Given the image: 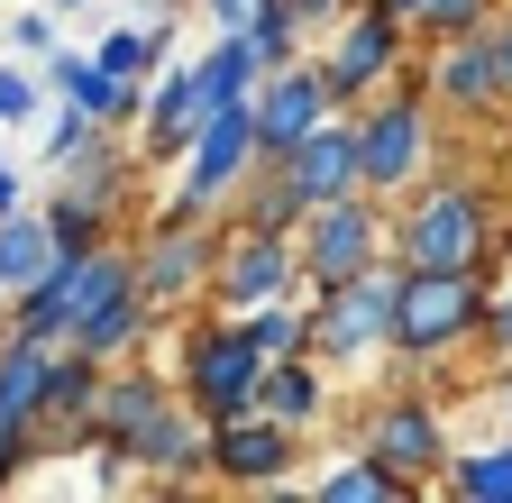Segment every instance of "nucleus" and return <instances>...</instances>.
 Returning <instances> with one entry per match:
<instances>
[{
	"mask_svg": "<svg viewBox=\"0 0 512 503\" xmlns=\"http://www.w3.org/2000/svg\"><path fill=\"white\" fill-rule=\"evenodd\" d=\"M485 266H403V311H394V366L421 375L439 357L485 348Z\"/></svg>",
	"mask_w": 512,
	"mask_h": 503,
	"instance_id": "1",
	"label": "nucleus"
},
{
	"mask_svg": "<svg viewBox=\"0 0 512 503\" xmlns=\"http://www.w3.org/2000/svg\"><path fill=\"white\" fill-rule=\"evenodd\" d=\"M357 156H366V193H384V202H403L412 183L430 174L439 119H430V65H421V46H412V65L357 110Z\"/></svg>",
	"mask_w": 512,
	"mask_h": 503,
	"instance_id": "2",
	"label": "nucleus"
},
{
	"mask_svg": "<svg viewBox=\"0 0 512 503\" xmlns=\"http://www.w3.org/2000/svg\"><path fill=\"white\" fill-rule=\"evenodd\" d=\"M394 257L403 266H503L494 257V211L476 183H412L394 211Z\"/></svg>",
	"mask_w": 512,
	"mask_h": 503,
	"instance_id": "3",
	"label": "nucleus"
},
{
	"mask_svg": "<svg viewBox=\"0 0 512 503\" xmlns=\"http://www.w3.org/2000/svg\"><path fill=\"white\" fill-rule=\"evenodd\" d=\"M256 385H266V348L247 339V321H238V311H211V321H192V330H183L174 394L202 412V421L256 412Z\"/></svg>",
	"mask_w": 512,
	"mask_h": 503,
	"instance_id": "4",
	"label": "nucleus"
},
{
	"mask_svg": "<svg viewBox=\"0 0 512 503\" xmlns=\"http://www.w3.org/2000/svg\"><path fill=\"white\" fill-rule=\"evenodd\" d=\"M412 46H421V37H412V19L394 10V0H357V10L330 28V46H320L311 65H320V83H330L339 110H366L384 83L412 65Z\"/></svg>",
	"mask_w": 512,
	"mask_h": 503,
	"instance_id": "5",
	"label": "nucleus"
},
{
	"mask_svg": "<svg viewBox=\"0 0 512 503\" xmlns=\"http://www.w3.org/2000/svg\"><path fill=\"white\" fill-rule=\"evenodd\" d=\"M320 311V357L330 366H366V357H394V311H403V257H375L366 275L311 293Z\"/></svg>",
	"mask_w": 512,
	"mask_h": 503,
	"instance_id": "6",
	"label": "nucleus"
},
{
	"mask_svg": "<svg viewBox=\"0 0 512 503\" xmlns=\"http://www.w3.org/2000/svg\"><path fill=\"white\" fill-rule=\"evenodd\" d=\"M375 257H394V211L384 193H339L302 220V293H330L348 275H366Z\"/></svg>",
	"mask_w": 512,
	"mask_h": 503,
	"instance_id": "7",
	"label": "nucleus"
},
{
	"mask_svg": "<svg viewBox=\"0 0 512 503\" xmlns=\"http://www.w3.org/2000/svg\"><path fill=\"white\" fill-rule=\"evenodd\" d=\"M357 449L366 458H384L403 476V494L421 503V494H439V476H448V458H458V439H448V421H439V403L430 394H384L375 412H366V430H357Z\"/></svg>",
	"mask_w": 512,
	"mask_h": 503,
	"instance_id": "8",
	"label": "nucleus"
},
{
	"mask_svg": "<svg viewBox=\"0 0 512 503\" xmlns=\"http://www.w3.org/2000/svg\"><path fill=\"white\" fill-rule=\"evenodd\" d=\"M302 439H311V430L275 421L266 403L211 421V485H229V494H284L293 467H302Z\"/></svg>",
	"mask_w": 512,
	"mask_h": 503,
	"instance_id": "9",
	"label": "nucleus"
},
{
	"mask_svg": "<svg viewBox=\"0 0 512 503\" xmlns=\"http://www.w3.org/2000/svg\"><path fill=\"white\" fill-rule=\"evenodd\" d=\"M220 238H229V220H147V238H138V284H147V302L156 311L211 302Z\"/></svg>",
	"mask_w": 512,
	"mask_h": 503,
	"instance_id": "10",
	"label": "nucleus"
},
{
	"mask_svg": "<svg viewBox=\"0 0 512 503\" xmlns=\"http://www.w3.org/2000/svg\"><path fill=\"white\" fill-rule=\"evenodd\" d=\"M275 293H302V229H247V220H229L220 275H211V311H247V302H275Z\"/></svg>",
	"mask_w": 512,
	"mask_h": 503,
	"instance_id": "11",
	"label": "nucleus"
},
{
	"mask_svg": "<svg viewBox=\"0 0 512 503\" xmlns=\"http://www.w3.org/2000/svg\"><path fill=\"white\" fill-rule=\"evenodd\" d=\"M256 101H220L211 119H202V138L183 147V193L192 202H211V211H229L238 202V183L256 174Z\"/></svg>",
	"mask_w": 512,
	"mask_h": 503,
	"instance_id": "12",
	"label": "nucleus"
},
{
	"mask_svg": "<svg viewBox=\"0 0 512 503\" xmlns=\"http://www.w3.org/2000/svg\"><path fill=\"white\" fill-rule=\"evenodd\" d=\"M183 394H174V375L165 366H110V385H101V412H92V449H101V467H128V449H138V430L147 421H165Z\"/></svg>",
	"mask_w": 512,
	"mask_h": 503,
	"instance_id": "13",
	"label": "nucleus"
},
{
	"mask_svg": "<svg viewBox=\"0 0 512 503\" xmlns=\"http://www.w3.org/2000/svg\"><path fill=\"white\" fill-rule=\"evenodd\" d=\"M421 65H430V101H439V110H458V119H494V110H512L503 65H494V28L448 37V46H421Z\"/></svg>",
	"mask_w": 512,
	"mask_h": 503,
	"instance_id": "14",
	"label": "nucleus"
},
{
	"mask_svg": "<svg viewBox=\"0 0 512 503\" xmlns=\"http://www.w3.org/2000/svg\"><path fill=\"white\" fill-rule=\"evenodd\" d=\"M330 110L339 101H330V83H320V65L293 55V65H275L266 83H256V147H266V156H293Z\"/></svg>",
	"mask_w": 512,
	"mask_h": 503,
	"instance_id": "15",
	"label": "nucleus"
},
{
	"mask_svg": "<svg viewBox=\"0 0 512 503\" xmlns=\"http://www.w3.org/2000/svg\"><path fill=\"white\" fill-rule=\"evenodd\" d=\"M202 119H211L202 74H192V65H165V74L147 83V110H138V156H147V165H183V147L202 138Z\"/></svg>",
	"mask_w": 512,
	"mask_h": 503,
	"instance_id": "16",
	"label": "nucleus"
},
{
	"mask_svg": "<svg viewBox=\"0 0 512 503\" xmlns=\"http://www.w3.org/2000/svg\"><path fill=\"white\" fill-rule=\"evenodd\" d=\"M128 467H138L147 485H211V421L192 412V403H174L165 421H147L138 430V449H128Z\"/></svg>",
	"mask_w": 512,
	"mask_h": 503,
	"instance_id": "17",
	"label": "nucleus"
},
{
	"mask_svg": "<svg viewBox=\"0 0 512 503\" xmlns=\"http://www.w3.org/2000/svg\"><path fill=\"white\" fill-rule=\"evenodd\" d=\"M46 92L83 101L101 129H138V110H147V83H138V74H110L101 55H83V46H55V55H46Z\"/></svg>",
	"mask_w": 512,
	"mask_h": 503,
	"instance_id": "18",
	"label": "nucleus"
},
{
	"mask_svg": "<svg viewBox=\"0 0 512 503\" xmlns=\"http://www.w3.org/2000/svg\"><path fill=\"white\" fill-rule=\"evenodd\" d=\"M83 293H92V257H55L28 293H10V321H0V330L64 348V339H74V321H83Z\"/></svg>",
	"mask_w": 512,
	"mask_h": 503,
	"instance_id": "19",
	"label": "nucleus"
},
{
	"mask_svg": "<svg viewBox=\"0 0 512 503\" xmlns=\"http://www.w3.org/2000/svg\"><path fill=\"white\" fill-rule=\"evenodd\" d=\"M293 174H302V193H311V211L320 202H339V193H366V156H357V110H330L320 129L284 156Z\"/></svg>",
	"mask_w": 512,
	"mask_h": 503,
	"instance_id": "20",
	"label": "nucleus"
},
{
	"mask_svg": "<svg viewBox=\"0 0 512 503\" xmlns=\"http://www.w3.org/2000/svg\"><path fill=\"white\" fill-rule=\"evenodd\" d=\"M256 403H266L275 421L293 430H320L330 421V357L302 348V357H266V385H256Z\"/></svg>",
	"mask_w": 512,
	"mask_h": 503,
	"instance_id": "21",
	"label": "nucleus"
},
{
	"mask_svg": "<svg viewBox=\"0 0 512 503\" xmlns=\"http://www.w3.org/2000/svg\"><path fill=\"white\" fill-rule=\"evenodd\" d=\"M229 220H247V229H302V220H311V193H302V174H293L284 156H256V174L238 183Z\"/></svg>",
	"mask_w": 512,
	"mask_h": 503,
	"instance_id": "22",
	"label": "nucleus"
},
{
	"mask_svg": "<svg viewBox=\"0 0 512 503\" xmlns=\"http://www.w3.org/2000/svg\"><path fill=\"white\" fill-rule=\"evenodd\" d=\"M192 74H202V101H256V83H266V55H256L247 28H211V46L192 55Z\"/></svg>",
	"mask_w": 512,
	"mask_h": 503,
	"instance_id": "23",
	"label": "nucleus"
},
{
	"mask_svg": "<svg viewBox=\"0 0 512 503\" xmlns=\"http://www.w3.org/2000/svg\"><path fill=\"white\" fill-rule=\"evenodd\" d=\"M55 257H64V247H55L46 211H0V302H10V293H28Z\"/></svg>",
	"mask_w": 512,
	"mask_h": 503,
	"instance_id": "24",
	"label": "nucleus"
},
{
	"mask_svg": "<svg viewBox=\"0 0 512 503\" xmlns=\"http://www.w3.org/2000/svg\"><path fill=\"white\" fill-rule=\"evenodd\" d=\"M238 321H247V339L266 348V357H302V348H320V311H311V293H275V302H247Z\"/></svg>",
	"mask_w": 512,
	"mask_h": 503,
	"instance_id": "25",
	"label": "nucleus"
},
{
	"mask_svg": "<svg viewBox=\"0 0 512 503\" xmlns=\"http://www.w3.org/2000/svg\"><path fill=\"white\" fill-rule=\"evenodd\" d=\"M439 494H458V503H512V430L485 439V449H458L439 476Z\"/></svg>",
	"mask_w": 512,
	"mask_h": 503,
	"instance_id": "26",
	"label": "nucleus"
},
{
	"mask_svg": "<svg viewBox=\"0 0 512 503\" xmlns=\"http://www.w3.org/2000/svg\"><path fill=\"white\" fill-rule=\"evenodd\" d=\"M46 229H55L64 257H92V247H110L119 211H110V202H92V193H55V202H46Z\"/></svg>",
	"mask_w": 512,
	"mask_h": 503,
	"instance_id": "27",
	"label": "nucleus"
},
{
	"mask_svg": "<svg viewBox=\"0 0 512 503\" xmlns=\"http://www.w3.org/2000/svg\"><path fill=\"white\" fill-rule=\"evenodd\" d=\"M311 494H320V503H412L403 476L384 467V458H366V449H357L348 467H330V476H311Z\"/></svg>",
	"mask_w": 512,
	"mask_h": 503,
	"instance_id": "28",
	"label": "nucleus"
},
{
	"mask_svg": "<svg viewBox=\"0 0 512 503\" xmlns=\"http://www.w3.org/2000/svg\"><path fill=\"white\" fill-rule=\"evenodd\" d=\"M476 28H494V0H421V10H412V37H421V46L476 37Z\"/></svg>",
	"mask_w": 512,
	"mask_h": 503,
	"instance_id": "29",
	"label": "nucleus"
},
{
	"mask_svg": "<svg viewBox=\"0 0 512 503\" xmlns=\"http://www.w3.org/2000/svg\"><path fill=\"white\" fill-rule=\"evenodd\" d=\"M92 138H101V119H92L83 101H64V110L46 119V165H74V156H83Z\"/></svg>",
	"mask_w": 512,
	"mask_h": 503,
	"instance_id": "30",
	"label": "nucleus"
},
{
	"mask_svg": "<svg viewBox=\"0 0 512 503\" xmlns=\"http://www.w3.org/2000/svg\"><path fill=\"white\" fill-rule=\"evenodd\" d=\"M37 101H46V74H19V65H0V129L37 119Z\"/></svg>",
	"mask_w": 512,
	"mask_h": 503,
	"instance_id": "31",
	"label": "nucleus"
},
{
	"mask_svg": "<svg viewBox=\"0 0 512 503\" xmlns=\"http://www.w3.org/2000/svg\"><path fill=\"white\" fill-rule=\"evenodd\" d=\"M10 46H19V55H55V0H37V10L10 19Z\"/></svg>",
	"mask_w": 512,
	"mask_h": 503,
	"instance_id": "32",
	"label": "nucleus"
},
{
	"mask_svg": "<svg viewBox=\"0 0 512 503\" xmlns=\"http://www.w3.org/2000/svg\"><path fill=\"white\" fill-rule=\"evenodd\" d=\"M485 348H494V357L512 366V275H503V293L485 302Z\"/></svg>",
	"mask_w": 512,
	"mask_h": 503,
	"instance_id": "33",
	"label": "nucleus"
},
{
	"mask_svg": "<svg viewBox=\"0 0 512 503\" xmlns=\"http://www.w3.org/2000/svg\"><path fill=\"white\" fill-rule=\"evenodd\" d=\"M293 10H302V19H311V28H320V37H330V28H339V19H348V10H357V0H293Z\"/></svg>",
	"mask_w": 512,
	"mask_h": 503,
	"instance_id": "34",
	"label": "nucleus"
},
{
	"mask_svg": "<svg viewBox=\"0 0 512 503\" xmlns=\"http://www.w3.org/2000/svg\"><path fill=\"white\" fill-rule=\"evenodd\" d=\"M192 10H202L211 28H247V10H256V0H192Z\"/></svg>",
	"mask_w": 512,
	"mask_h": 503,
	"instance_id": "35",
	"label": "nucleus"
},
{
	"mask_svg": "<svg viewBox=\"0 0 512 503\" xmlns=\"http://www.w3.org/2000/svg\"><path fill=\"white\" fill-rule=\"evenodd\" d=\"M0 211H28V183H19V165L0 156Z\"/></svg>",
	"mask_w": 512,
	"mask_h": 503,
	"instance_id": "36",
	"label": "nucleus"
},
{
	"mask_svg": "<svg viewBox=\"0 0 512 503\" xmlns=\"http://www.w3.org/2000/svg\"><path fill=\"white\" fill-rule=\"evenodd\" d=\"M494 65H503V92H512V19H494Z\"/></svg>",
	"mask_w": 512,
	"mask_h": 503,
	"instance_id": "37",
	"label": "nucleus"
},
{
	"mask_svg": "<svg viewBox=\"0 0 512 503\" xmlns=\"http://www.w3.org/2000/svg\"><path fill=\"white\" fill-rule=\"evenodd\" d=\"M494 403H503V430H512V366H503V385H494Z\"/></svg>",
	"mask_w": 512,
	"mask_h": 503,
	"instance_id": "38",
	"label": "nucleus"
},
{
	"mask_svg": "<svg viewBox=\"0 0 512 503\" xmlns=\"http://www.w3.org/2000/svg\"><path fill=\"white\" fill-rule=\"evenodd\" d=\"M147 10H156V19H174V10H183V0H147Z\"/></svg>",
	"mask_w": 512,
	"mask_h": 503,
	"instance_id": "39",
	"label": "nucleus"
},
{
	"mask_svg": "<svg viewBox=\"0 0 512 503\" xmlns=\"http://www.w3.org/2000/svg\"><path fill=\"white\" fill-rule=\"evenodd\" d=\"M55 10H83V0H55Z\"/></svg>",
	"mask_w": 512,
	"mask_h": 503,
	"instance_id": "40",
	"label": "nucleus"
}]
</instances>
